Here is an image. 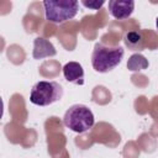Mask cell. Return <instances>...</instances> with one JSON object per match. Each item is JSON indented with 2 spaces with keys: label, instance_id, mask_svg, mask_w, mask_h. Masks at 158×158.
<instances>
[{
  "label": "cell",
  "instance_id": "6da1fadb",
  "mask_svg": "<svg viewBox=\"0 0 158 158\" xmlns=\"http://www.w3.org/2000/svg\"><path fill=\"white\" fill-rule=\"evenodd\" d=\"M125 51L122 47H105L101 43H96L91 54L93 68L99 73H107L115 69L122 60Z\"/></svg>",
  "mask_w": 158,
  "mask_h": 158
},
{
  "label": "cell",
  "instance_id": "7a4b0ae2",
  "mask_svg": "<svg viewBox=\"0 0 158 158\" xmlns=\"http://www.w3.org/2000/svg\"><path fill=\"white\" fill-rule=\"evenodd\" d=\"M63 123L69 130L77 133H83L94 126V115L88 106L75 104L65 111Z\"/></svg>",
  "mask_w": 158,
  "mask_h": 158
},
{
  "label": "cell",
  "instance_id": "3957f363",
  "mask_svg": "<svg viewBox=\"0 0 158 158\" xmlns=\"http://www.w3.org/2000/svg\"><path fill=\"white\" fill-rule=\"evenodd\" d=\"M46 19L53 23H63L78 14L79 2L75 0H46L43 1Z\"/></svg>",
  "mask_w": 158,
  "mask_h": 158
},
{
  "label": "cell",
  "instance_id": "277c9868",
  "mask_svg": "<svg viewBox=\"0 0 158 158\" xmlns=\"http://www.w3.org/2000/svg\"><path fill=\"white\" fill-rule=\"evenodd\" d=\"M63 96V88L57 81H38L31 89L30 101L38 106H48Z\"/></svg>",
  "mask_w": 158,
  "mask_h": 158
},
{
  "label": "cell",
  "instance_id": "5b68a950",
  "mask_svg": "<svg viewBox=\"0 0 158 158\" xmlns=\"http://www.w3.org/2000/svg\"><path fill=\"white\" fill-rule=\"evenodd\" d=\"M135 9V1L132 0H110L109 11L112 17L117 20L128 19Z\"/></svg>",
  "mask_w": 158,
  "mask_h": 158
},
{
  "label": "cell",
  "instance_id": "8992f818",
  "mask_svg": "<svg viewBox=\"0 0 158 158\" xmlns=\"http://www.w3.org/2000/svg\"><path fill=\"white\" fill-rule=\"evenodd\" d=\"M63 75L69 83H74L77 85L84 84V70L81 64L78 62H68L63 67Z\"/></svg>",
  "mask_w": 158,
  "mask_h": 158
},
{
  "label": "cell",
  "instance_id": "52a82bcc",
  "mask_svg": "<svg viewBox=\"0 0 158 158\" xmlns=\"http://www.w3.org/2000/svg\"><path fill=\"white\" fill-rule=\"evenodd\" d=\"M56 48L53 47V44L42 38V37H37L33 42V58L35 59H42L46 57H52L56 56Z\"/></svg>",
  "mask_w": 158,
  "mask_h": 158
},
{
  "label": "cell",
  "instance_id": "ba28073f",
  "mask_svg": "<svg viewBox=\"0 0 158 158\" xmlns=\"http://www.w3.org/2000/svg\"><path fill=\"white\" fill-rule=\"evenodd\" d=\"M126 46L132 51H142L144 47V40L141 31H130L125 36Z\"/></svg>",
  "mask_w": 158,
  "mask_h": 158
},
{
  "label": "cell",
  "instance_id": "9c48e42d",
  "mask_svg": "<svg viewBox=\"0 0 158 158\" xmlns=\"http://www.w3.org/2000/svg\"><path fill=\"white\" fill-rule=\"evenodd\" d=\"M148 64L149 63L146 59V57L142 56V54H139V53L132 54L128 58V60H127V68L131 72H138V70L147 69L148 68Z\"/></svg>",
  "mask_w": 158,
  "mask_h": 158
},
{
  "label": "cell",
  "instance_id": "30bf717a",
  "mask_svg": "<svg viewBox=\"0 0 158 158\" xmlns=\"http://www.w3.org/2000/svg\"><path fill=\"white\" fill-rule=\"evenodd\" d=\"M81 2V5H84L85 7H88V9H91V10H99L104 4H105V1L104 0H94V1H86V0H81L80 1Z\"/></svg>",
  "mask_w": 158,
  "mask_h": 158
},
{
  "label": "cell",
  "instance_id": "8fae6325",
  "mask_svg": "<svg viewBox=\"0 0 158 158\" xmlns=\"http://www.w3.org/2000/svg\"><path fill=\"white\" fill-rule=\"evenodd\" d=\"M156 26H157V30H158V17H157V20H156Z\"/></svg>",
  "mask_w": 158,
  "mask_h": 158
}]
</instances>
